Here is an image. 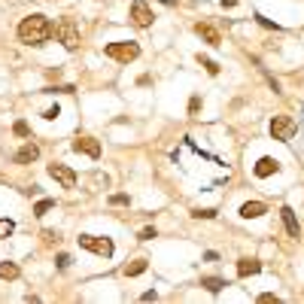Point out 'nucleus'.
Returning a JSON list of instances; mask_svg holds the SVG:
<instances>
[{"instance_id":"obj_1","label":"nucleus","mask_w":304,"mask_h":304,"mask_svg":"<svg viewBox=\"0 0 304 304\" xmlns=\"http://www.w3.org/2000/svg\"><path fill=\"white\" fill-rule=\"evenodd\" d=\"M55 34V28H52V22L46 19V15H28V19H22V25H19V40L22 43H28V46H43L49 37Z\"/></svg>"},{"instance_id":"obj_2","label":"nucleus","mask_w":304,"mask_h":304,"mask_svg":"<svg viewBox=\"0 0 304 304\" xmlns=\"http://www.w3.org/2000/svg\"><path fill=\"white\" fill-rule=\"evenodd\" d=\"M103 55H106V58H113V61H125V64H128V61H134L137 55H140V46L131 43V40H128V43H125V40H119V43H110V46L103 49Z\"/></svg>"},{"instance_id":"obj_3","label":"nucleus","mask_w":304,"mask_h":304,"mask_svg":"<svg viewBox=\"0 0 304 304\" xmlns=\"http://www.w3.org/2000/svg\"><path fill=\"white\" fill-rule=\"evenodd\" d=\"M295 131H298V125H295V119L292 116H274L271 119V137L274 140H292L295 137Z\"/></svg>"},{"instance_id":"obj_4","label":"nucleus","mask_w":304,"mask_h":304,"mask_svg":"<svg viewBox=\"0 0 304 304\" xmlns=\"http://www.w3.org/2000/svg\"><path fill=\"white\" fill-rule=\"evenodd\" d=\"M79 246L88 249V253H98L103 259L113 256V240L110 237H98V235H79Z\"/></svg>"},{"instance_id":"obj_5","label":"nucleus","mask_w":304,"mask_h":304,"mask_svg":"<svg viewBox=\"0 0 304 304\" xmlns=\"http://www.w3.org/2000/svg\"><path fill=\"white\" fill-rule=\"evenodd\" d=\"M55 40H58L64 49H76V46H79V28H76L70 19H64V22L55 25Z\"/></svg>"},{"instance_id":"obj_6","label":"nucleus","mask_w":304,"mask_h":304,"mask_svg":"<svg viewBox=\"0 0 304 304\" xmlns=\"http://www.w3.org/2000/svg\"><path fill=\"white\" fill-rule=\"evenodd\" d=\"M46 170H49V176H52L55 183H61L64 189H73V186H76V173H73L67 165H58V162H52Z\"/></svg>"},{"instance_id":"obj_7","label":"nucleus","mask_w":304,"mask_h":304,"mask_svg":"<svg viewBox=\"0 0 304 304\" xmlns=\"http://www.w3.org/2000/svg\"><path fill=\"white\" fill-rule=\"evenodd\" d=\"M73 152H82V155H88V158H95V162H98V158H101V143H98V140H95V137H76V140H73Z\"/></svg>"},{"instance_id":"obj_8","label":"nucleus","mask_w":304,"mask_h":304,"mask_svg":"<svg viewBox=\"0 0 304 304\" xmlns=\"http://www.w3.org/2000/svg\"><path fill=\"white\" fill-rule=\"evenodd\" d=\"M128 19H131V25H134V28H149L155 15H152V9H149L146 3H140V0H137L134 6H131V15H128Z\"/></svg>"},{"instance_id":"obj_9","label":"nucleus","mask_w":304,"mask_h":304,"mask_svg":"<svg viewBox=\"0 0 304 304\" xmlns=\"http://www.w3.org/2000/svg\"><path fill=\"white\" fill-rule=\"evenodd\" d=\"M195 34L201 37L204 43H210V46H222V37H219V31H216L213 25H204V22H198V25H195Z\"/></svg>"},{"instance_id":"obj_10","label":"nucleus","mask_w":304,"mask_h":304,"mask_svg":"<svg viewBox=\"0 0 304 304\" xmlns=\"http://www.w3.org/2000/svg\"><path fill=\"white\" fill-rule=\"evenodd\" d=\"M277 170H280V162H277V158H268V155H265V158H259V162H256V168H253V173L265 180V176H271V173H277Z\"/></svg>"},{"instance_id":"obj_11","label":"nucleus","mask_w":304,"mask_h":304,"mask_svg":"<svg viewBox=\"0 0 304 304\" xmlns=\"http://www.w3.org/2000/svg\"><path fill=\"white\" fill-rule=\"evenodd\" d=\"M37 158H40V146L37 143H25L15 152V165H28V162H37Z\"/></svg>"},{"instance_id":"obj_12","label":"nucleus","mask_w":304,"mask_h":304,"mask_svg":"<svg viewBox=\"0 0 304 304\" xmlns=\"http://www.w3.org/2000/svg\"><path fill=\"white\" fill-rule=\"evenodd\" d=\"M265 213H268V207L262 201H246L240 207V216H243V219H259V216H265Z\"/></svg>"},{"instance_id":"obj_13","label":"nucleus","mask_w":304,"mask_h":304,"mask_svg":"<svg viewBox=\"0 0 304 304\" xmlns=\"http://www.w3.org/2000/svg\"><path fill=\"white\" fill-rule=\"evenodd\" d=\"M262 271V262L259 259H240L237 262V277H253V274H259Z\"/></svg>"},{"instance_id":"obj_14","label":"nucleus","mask_w":304,"mask_h":304,"mask_svg":"<svg viewBox=\"0 0 304 304\" xmlns=\"http://www.w3.org/2000/svg\"><path fill=\"white\" fill-rule=\"evenodd\" d=\"M280 216H283V225H286L289 237H298V235H301V231H298V219H295L292 207H283V210H280Z\"/></svg>"},{"instance_id":"obj_15","label":"nucleus","mask_w":304,"mask_h":304,"mask_svg":"<svg viewBox=\"0 0 304 304\" xmlns=\"http://www.w3.org/2000/svg\"><path fill=\"white\" fill-rule=\"evenodd\" d=\"M201 286L207 289V292H213V295H216V292H222L225 280H222V277H201Z\"/></svg>"},{"instance_id":"obj_16","label":"nucleus","mask_w":304,"mask_h":304,"mask_svg":"<svg viewBox=\"0 0 304 304\" xmlns=\"http://www.w3.org/2000/svg\"><path fill=\"white\" fill-rule=\"evenodd\" d=\"M146 268H149V262H146V259H134L131 265H125V277H140Z\"/></svg>"},{"instance_id":"obj_17","label":"nucleus","mask_w":304,"mask_h":304,"mask_svg":"<svg viewBox=\"0 0 304 304\" xmlns=\"http://www.w3.org/2000/svg\"><path fill=\"white\" fill-rule=\"evenodd\" d=\"M15 277H19L15 262H0V280H15Z\"/></svg>"},{"instance_id":"obj_18","label":"nucleus","mask_w":304,"mask_h":304,"mask_svg":"<svg viewBox=\"0 0 304 304\" xmlns=\"http://www.w3.org/2000/svg\"><path fill=\"white\" fill-rule=\"evenodd\" d=\"M198 64H201V67L210 73V76H219V64H216L213 58H207V55H198Z\"/></svg>"},{"instance_id":"obj_19","label":"nucleus","mask_w":304,"mask_h":304,"mask_svg":"<svg viewBox=\"0 0 304 304\" xmlns=\"http://www.w3.org/2000/svg\"><path fill=\"white\" fill-rule=\"evenodd\" d=\"M55 207V201H49V198H43V201H37V207H34V216H46L49 210Z\"/></svg>"},{"instance_id":"obj_20","label":"nucleus","mask_w":304,"mask_h":304,"mask_svg":"<svg viewBox=\"0 0 304 304\" xmlns=\"http://www.w3.org/2000/svg\"><path fill=\"white\" fill-rule=\"evenodd\" d=\"M15 231V222L12 219H0V237H9Z\"/></svg>"},{"instance_id":"obj_21","label":"nucleus","mask_w":304,"mask_h":304,"mask_svg":"<svg viewBox=\"0 0 304 304\" xmlns=\"http://www.w3.org/2000/svg\"><path fill=\"white\" fill-rule=\"evenodd\" d=\"M12 131H15V137H28V131H31V128H28V122H25V119H19V122L12 125Z\"/></svg>"},{"instance_id":"obj_22","label":"nucleus","mask_w":304,"mask_h":304,"mask_svg":"<svg viewBox=\"0 0 304 304\" xmlns=\"http://www.w3.org/2000/svg\"><path fill=\"white\" fill-rule=\"evenodd\" d=\"M58 116H61V106H58V103H55V106H49V110L43 113V119H46V122H55Z\"/></svg>"},{"instance_id":"obj_23","label":"nucleus","mask_w":304,"mask_h":304,"mask_svg":"<svg viewBox=\"0 0 304 304\" xmlns=\"http://www.w3.org/2000/svg\"><path fill=\"white\" fill-rule=\"evenodd\" d=\"M110 204H113V207H128V204H131V198H128V195H113V198H110Z\"/></svg>"},{"instance_id":"obj_24","label":"nucleus","mask_w":304,"mask_h":304,"mask_svg":"<svg viewBox=\"0 0 304 304\" xmlns=\"http://www.w3.org/2000/svg\"><path fill=\"white\" fill-rule=\"evenodd\" d=\"M192 216H195V219H213L216 210H192Z\"/></svg>"},{"instance_id":"obj_25","label":"nucleus","mask_w":304,"mask_h":304,"mask_svg":"<svg viewBox=\"0 0 304 304\" xmlns=\"http://www.w3.org/2000/svg\"><path fill=\"white\" fill-rule=\"evenodd\" d=\"M198 110H201V98L195 95V98L189 101V116H198Z\"/></svg>"},{"instance_id":"obj_26","label":"nucleus","mask_w":304,"mask_h":304,"mask_svg":"<svg viewBox=\"0 0 304 304\" xmlns=\"http://www.w3.org/2000/svg\"><path fill=\"white\" fill-rule=\"evenodd\" d=\"M43 240H46V243L52 246V243H58L61 237H58V231H43Z\"/></svg>"},{"instance_id":"obj_27","label":"nucleus","mask_w":304,"mask_h":304,"mask_svg":"<svg viewBox=\"0 0 304 304\" xmlns=\"http://www.w3.org/2000/svg\"><path fill=\"white\" fill-rule=\"evenodd\" d=\"M259 301H262V304H277L280 298H277V295H271V292H265V295H259Z\"/></svg>"},{"instance_id":"obj_28","label":"nucleus","mask_w":304,"mask_h":304,"mask_svg":"<svg viewBox=\"0 0 304 304\" xmlns=\"http://www.w3.org/2000/svg\"><path fill=\"white\" fill-rule=\"evenodd\" d=\"M256 19H259V25H262V28H274V31L280 28V25H274V22H271V19H265V15H256Z\"/></svg>"},{"instance_id":"obj_29","label":"nucleus","mask_w":304,"mask_h":304,"mask_svg":"<svg viewBox=\"0 0 304 304\" xmlns=\"http://www.w3.org/2000/svg\"><path fill=\"white\" fill-rule=\"evenodd\" d=\"M55 262H58V268L64 271V268H67V265H70V256H67V253H61V256H58Z\"/></svg>"},{"instance_id":"obj_30","label":"nucleus","mask_w":304,"mask_h":304,"mask_svg":"<svg viewBox=\"0 0 304 304\" xmlns=\"http://www.w3.org/2000/svg\"><path fill=\"white\" fill-rule=\"evenodd\" d=\"M152 237H155V228H143L140 231V240H152Z\"/></svg>"},{"instance_id":"obj_31","label":"nucleus","mask_w":304,"mask_h":304,"mask_svg":"<svg viewBox=\"0 0 304 304\" xmlns=\"http://www.w3.org/2000/svg\"><path fill=\"white\" fill-rule=\"evenodd\" d=\"M222 6H228V9H231V6H237V0H222Z\"/></svg>"}]
</instances>
